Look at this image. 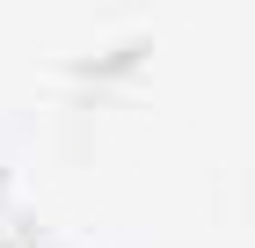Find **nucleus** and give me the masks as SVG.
<instances>
[]
</instances>
